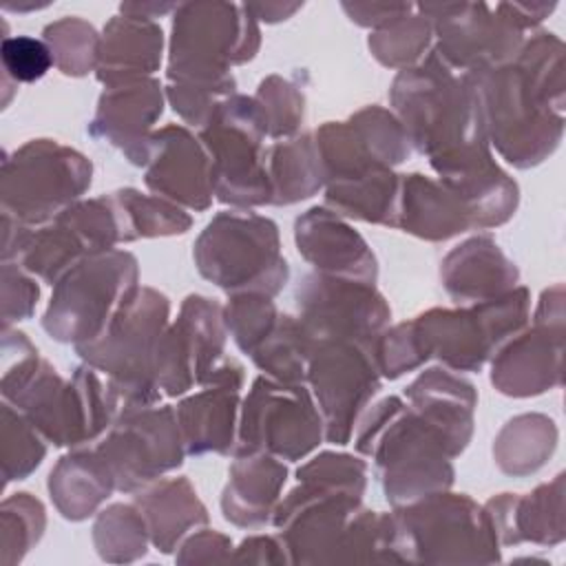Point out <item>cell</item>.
I'll return each mask as SVG.
<instances>
[{
	"label": "cell",
	"instance_id": "obj_1",
	"mask_svg": "<svg viewBox=\"0 0 566 566\" xmlns=\"http://www.w3.org/2000/svg\"><path fill=\"white\" fill-rule=\"evenodd\" d=\"M436 51L394 82L391 99L411 144L442 159L486 144L484 115L471 80L458 77Z\"/></svg>",
	"mask_w": 566,
	"mask_h": 566
},
{
	"label": "cell",
	"instance_id": "obj_2",
	"mask_svg": "<svg viewBox=\"0 0 566 566\" xmlns=\"http://www.w3.org/2000/svg\"><path fill=\"white\" fill-rule=\"evenodd\" d=\"M467 77L478 91L484 128L506 161L528 168L557 148L564 95L537 80L517 60L467 73Z\"/></svg>",
	"mask_w": 566,
	"mask_h": 566
},
{
	"label": "cell",
	"instance_id": "obj_3",
	"mask_svg": "<svg viewBox=\"0 0 566 566\" xmlns=\"http://www.w3.org/2000/svg\"><path fill=\"white\" fill-rule=\"evenodd\" d=\"M358 451L371 455L387 500L411 504L442 493L453 478L449 451L440 436L398 398H385L360 424Z\"/></svg>",
	"mask_w": 566,
	"mask_h": 566
},
{
	"label": "cell",
	"instance_id": "obj_4",
	"mask_svg": "<svg viewBox=\"0 0 566 566\" xmlns=\"http://www.w3.org/2000/svg\"><path fill=\"white\" fill-rule=\"evenodd\" d=\"M256 46L259 29L245 7L228 2L177 4L168 77L175 84L228 95L234 86L228 66L250 60Z\"/></svg>",
	"mask_w": 566,
	"mask_h": 566
},
{
	"label": "cell",
	"instance_id": "obj_5",
	"mask_svg": "<svg viewBox=\"0 0 566 566\" xmlns=\"http://www.w3.org/2000/svg\"><path fill=\"white\" fill-rule=\"evenodd\" d=\"M166 318V296L137 287L95 340L77 345L88 367L111 376L108 385L126 407H144L159 396L157 356Z\"/></svg>",
	"mask_w": 566,
	"mask_h": 566
},
{
	"label": "cell",
	"instance_id": "obj_6",
	"mask_svg": "<svg viewBox=\"0 0 566 566\" xmlns=\"http://www.w3.org/2000/svg\"><path fill=\"white\" fill-rule=\"evenodd\" d=\"M199 272L223 290L272 296L287 281L276 226L259 214L232 210L217 214L195 245Z\"/></svg>",
	"mask_w": 566,
	"mask_h": 566
},
{
	"label": "cell",
	"instance_id": "obj_7",
	"mask_svg": "<svg viewBox=\"0 0 566 566\" xmlns=\"http://www.w3.org/2000/svg\"><path fill=\"white\" fill-rule=\"evenodd\" d=\"M137 292V263L128 252L106 250L82 259L57 283L44 327L64 343L95 340Z\"/></svg>",
	"mask_w": 566,
	"mask_h": 566
},
{
	"label": "cell",
	"instance_id": "obj_8",
	"mask_svg": "<svg viewBox=\"0 0 566 566\" xmlns=\"http://www.w3.org/2000/svg\"><path fill=\"white\" fill-rule=\"evenodd\" d=\"M398 559L493 562L497 535L489 513L464 495L433 493L394 515Z\"/></svg>",
	"mask_w": 566,
	"mask_h": 566
},
{
	"label": "cell",
	"instance_id": "obj_9",
	"mask_svg": "<svg viewBox=\"0 0 566 566\" xmlns=\"http://www.w3.org/2000/svg\"><path fill=\"white\" fill-rule=\"evenodd\" d=\"M263 135H268V126L256 99L241 95L221 99L201 128V144L212 164L214 195L221 201L272 203Z\"/></svg>",
	"mask_w": 566,
	"mask_h": 566
},
{
	"label": "cell",
	"instance_id": "obj_10",
	"mask_svg": "<svg viewBox=\"0 0 566 566\" xmlns=\"http://www.w3.org/2000/svg\"><path fill=\"white\" fill-rule=\"evenodd\" d=\"M88 184L91 164L80 153L46 139L31 142L13 161H4V214H13L18 223L55 219Z\"/></svg>",
	"mask_w": 566,
	"mask_h": 566
},
{
	"label": "cell",
	"instance_id": "obj_11",
	"mask_svg": "<svg viewBox=\"0 0 566 566\" xmlns=\"http://www.w3.org/2000/svg\"><path fill=\"white\" fill-rule=\"evenodd\" d=\"M323 431V418L305 387L259 378L243 402L234 451H268L298 460L318 444Z\"/></svg>",
	"mask_w": 566,
	"mask_h": 566
},
{
	"label": "cell",
	"instance_id": "obj_12",
	"mask_svg": "<svg viewBox=\"0 0 566 566\" xmlns=\"http://www.w3.org/2000/svg\"><path fill=\"white\" fill-rule=\"evenodd\" d=\"M119 491H142L181 464L184 438L170 407H124L97 447Z\"/></svg>",
	"mask_w": 566,
	"mask_h": 566
},
{
	"label": "cell",
	"instance_id": "obj_13",
	"mask_svg": "<svg viewBox=\"0 0 566 566\" xmlns=\"http://www.w3.org/2000/svg\"><path fill=\"white\" fill-rule=\"evenodd\" d=\"M374 343L318 340L312 345L305 378L318 402L325 438L345 444L356 416L378 389Z\"/></svg>",
	"mask_w": 566,
	"mask_h": 566
},
{
	"label": "cell",
	"instance_id": "obj_14",
	"mask_svg": "<svg viewBox=\"0 0 566 566\" xmlns=\"http://www.w3.org/2000/svg\"><path fill=\"white\" fill-rule=\"evenodd\" d=\"M298 323L318 340L374 343L389 321V307L371 283L316 274L296 292Z\"/></svg>",
	"mask_w": 566,
	"mask_h": 566
},
{
	"label": "cell",
	"instance_id": "obj_15",
	"mask_svg": "<svg viewBox=\"0 0 566 566\" xmlns=\"http://www.w3.org/2000/svg\"><path fill=\"white\" fill-rule=\"evenodd\" d=\"M420 11L438 33L436 53L451 69L489 71L513 62L522 49V31L486 4H420Z\"/></svg>",
	"mask_w": 566,
	"mask_h": 566
},
{
	"label": "cell",
	"instance_id": "obj_16",
	"mask_svg": "<svg viewBox=\"0 0 566 566\" xmlns=\"http://www.w3.org/2000/svg\"><path fill=\"white\" fill-rule=\"evenodd\" d=\"M221 307L203 296H188L177 323L164 332L157 356V387L168 396L203 385L223 352Z\"/></svg>",
	"mask_w": 566,
	"mask_h": 566
},
{
	"label": "cell",
	"instance_id": "obj_17",
	"mask_svg": "<svg viewBox=\"0 0 566 566\" xmlns=\"http://www.w3.org/2000/svg\"><path fill=\"white\" fill-rule=\"evenodd\" d=\"M562 314H551V301H542L533 329L513 334L495 349L493 385L509 396L542 394L562 382Z\"/></svg>",
	"mask_w": 566,
	"mask_h": 566
},
{
	"label": "cell",
	"instance_id": "obj_18",
	"mask_svg": "<svg viewBox=\"0 0 566 566\" xmlns=\"http://www.w3.org/2000/svg\"><path fill=\"white\" fill-rule=\"evenodd\" d=\"M142 164L146 166V186L157 197L195 210L210 206L214 195L212 164L203 144H197L186 128L168 126L150 135Z\"/></svg>",
	"mask_w": 566,
	"mask_h": 566
},
{
	"label": "cell",
	"instance_id": "obj_19",
	"mask_svg": "<svg viewBox=\"0 0 566 566\" xmlns=\"http://www.w3.org/2000/svg\"><path fill=\"white\" fill-rule=\"evenodd\" d=\"M237 363H223L203 382L206 387L177 407V422L188 453H230L237 449V402L243 382Z\"/></svg>",
	"mask_w": 566,
	"mask_h": 566
},
{
	"label": "cell",
	"instance_id": "obj_20",
	"mask_svg": "<svg viewBox=\"0 0 566 566\" xmlns=\"http://www.w3.org/2000/svg\"><path fill=\"white\" fill-rule=\"evenodd\" d=\"M298 252L327 276L371 283L376 261L358 232L343 223L336 212L314 208L296 221Z\"/></svg>",
	"mask_w": 566,
	"mask_h": 566
},
{
	"label": "cell",
	"instance_id": "obj_21",
	"mask_svg": "<svg viewBox=\"0 0 566 566\" xmlns=\"http://www.w3.org/2000/svg\"><path fill=\"white\" fill-rule=\"evenodd\" d=\"M159 115L161 91L155 80L139 77L108 84L99 99L91 133L122 146L133 161L142 164L146 144L150 139L148 128Z\"/></svg>",
	"mask_w": 566,
	"mask_h": 566
},
{
	"label": "cell",
	"instance_id": "obj_22",
	"mask_svg": "<svg viewBox=\"0 0 566 566\" xmlns=\"http://www.w3.org/2000/svg\"><path fill=\"white\" fill-rule=\"evenodd\" d=\"M411 409L440 436L449 455H458L471 436L475 391L447 369L424 371L407 389Z\"/></svg>",
	"mask_w": 566,
	"mask_h": 566
},
{
	"label": "cell",
	"instance_id": "obj_23",
	"mask_svg": "<svg viewBox=\"0 0 566 566\" xmlns=\"http://www.w3.org/2000/svg\"><path fill=\"white\" fill-rule=\"evenodd\" d=\"M161 29L139 15H115L99 40L97 77L108 86L139 80L159 66Z\"/></svg>",
	"mask_w": 566,
	"mask_h": 566
},
{
	"label": "cell",
	"instance_id": "obj_24",
	"mask_svg": "<svg viewBox=\"0 0 566 566\" xmlns=\"http://www.w3.org/2000/svg\"><path fill=\"white\" fill-rule=\"evenodd\" d=\"M442 279L458 301H489L515 287L517 270L486 237L458 245L444 261Z\"/></svg>",
	"mask_w": 566,
	"mask_h": 566
},
{
	"label": "cell",
	"instance_id": "obj_25",
	"mask_svg": "<svg viewBox=\"0 0 566 566\" xmlns=\"http://www.w3.org/2000/svg\"><path fill=\"white\" fill-rule=\"evenodd\" d=\"M396 226L422 239H447L471 228L458 197L440 181L409 175L400 181Z\"/></svg>",
	"mask_w": 566,
	"mask_h": 566
},
{
	"label": "cell",
	"instance_id": "obj_26",
	"mask_svg": "<svg viewBox=\"0 0 566 566\" xmlns=\"http://www.w3.org/2000/svg\"><path fill=\"white\" fill-rule=\"evenodd\" d=\"M562 475H557L551 484L539 486L526 497L504 495L489 504V520L495 528V535L502 537L504 544L533 539L553 544L564 535L562 526Z\"/></svg>",
	"mask_w": 566,
	"mask_h": 566
},
{
	"label": "cell",
	"instance_id": "obj_27",
	"mask_svg": "<svg viewBox=\"0 0 566 566\" xmlns=\"http://www.w3.org/2000/svg\"><path fill=\"white\" fill-rule=\"evenodd\" d=\"M285 484V467L261 451L239 453L223 493V513L239 526H256L272 513V504Z\"/></svg>",
	"mask_w": 566,
	"mask_h": 566
},
{
	"label": "cell",
	"instance_id": "obj_28",
	"mask_svg": "<svg viewBox=\"0 0 566 566\" xmlns=\"http://www.w3.org/2000/svg\"><path fill=\"white\" fill-rule=\"evenodd\" d=\"M115 489V478L106 460L95 451H77L60 460L51 471L49 491L64 517L82 520L108 497Z\"/></svg>",
	"mask_w": 566,
	"mask_h": 566
},
{
	"label": "cell",
	"instance_id": "obj_29",
	"mask_svg": "<svg viewBox=\"0 0 566 566\" xmlns=\"http://www.w3.org/2000/svg\"><path fill=\"white\" fill-rule=\"evenodd\" d=\"M148 535L161 551H170L175 542L197 524L206 522V509L188 480H164L137 495Z\"/></svg>",
	"mask_w": 566,
	"mask_h": 566
},
{
	"label": "cell",
	"instance_id": "obj_30",
	"mask_svg": "<svg viewBox=\"0 0 566 566\" xmlns=\"http://www.w3.org/2000/svg\"><path fill=\"white\" fill-rule=\"evenodd\" d=\"M268 179L272 203H292L312 197L325 184L316 142L303 135L276 144L268 159Z\"/></svg>",
	"mask_w": 566,
	"mask_h": 566
},
{
	"label": "cell",
	"instance_id": "obj_31",
	"mask_svg": "<svg viewBox=\"0 0 566 566\" xmlns=\"http://www.w3.org/2000/svg\"><path fill=\"white\" fill-rule=\"evenodd\" d=\"M557 431L551 418L520 416L511 420L495 444V458L502 471L524 475L539 469L555 449Z\"/></svg>",
	"mask_w": 566,
	"mask_h": 566
},
{
	"label": "cell",
	"instance_id": "obj_32",
	"mask_svg": "<svg viewBox=\"0 0 566 566\" xmlns=\"http://www.w3.org/2000/svg\"><path fill=\"white\" fill-rule=\"evenodd\" d=\"M312 338L292 316H279L270 336L250 354L259 369L270 378L283 382H298L305 378Z\"/></svg>",
	"mask_w": 566,
	"mask_h": 566
},
{
	"label": "cell",
	"instance_id": "obj_33",
	"mask_svg": "<svg viewBox=\"0 0 566 566\" xmlns=\"http://www.w3.org/2000/svg\"><path fill=\"white\" fill-rule=\"evenodd\" d=\"M111 199L117 210L122 241L186 232L190 226V219L179 208L159 197H142L135 190H122Z\"/></svg>",
	"mask_w": 566,
	"mask_h": 566
},
{
	"label": "cell",
	"instance_id": "obj_34",
	"mask_svg": "<svg viewBox=\"0 0 566 566\" xmlns=\"http://www.w3.org/2000/svg\"><path fill=\"white\" fill-rule=\"evenodd\" d=\"M411 11L382 24L369 38L371 53L387 66L411 69L413 64L422 62V53L429 46L433 29L429 18Z\"/></svg>",
	"mask_w": 566,
	"mask_h": 566
},
{
	"label": "cell",
	"instance_id": "obj_35",
	"mask_svg": "<svg viewBox=\"0 0 566 566\" xmlns=\"http://www.w3.org/2000/svg\"><path fill=\"white\" fill-rule=\"evenodd\" d=\"M44 42L53 62L66 75H84L99 60V38L91 24L80 18H64L44 29Z\"/></svg>",
	"mask_w": 566,
	"mask_h": 566
},
{
	"label": "cell",
	"instance_id": "obj_36",
	"mask_svg": "<svg viewBox=\"0 0 566 566\" xmlns=\"http://www.w3.org/2000/svg\"><path fill=\"white\" fill-rule=\"evenodd\" d=\"M223 321L228 332L237 340V345L245 354H252L270 336L279 316L270 296L245 292V294H237L228 303Z\"/></svg>",
	"mask_w": 566,
	"mask_h": 566
},
{
	"label": "cell",
	"instance_id": "obj_37",
	"mask_svg": "<svg viewBox=\"0 0 566 566\" xmlns=\"http://www.w3.org/2000/svg\"><path fill=\"white\" fill-rule=\"evenodd\" d=\"M146 522L142 511H135L133 506H111L104 511L95 524V542L99 546L102 557L113 559V553L117 551V559H133L135 555H144L146 546Z\"/></svg>",
	"mask_w": 566,
	"mask_h": 566
},
{
	"label": "cell",
	"instance_id": "obj_38",
	"mask_svg": "<svg viewBox=\"0 0 566 566\" xmlns=\"http://www.w3.org/2000/svg\"><path fill=\"white\" fill-rule=\"evenodd\" d=\"M256 104L272 137H287L303 122V95L281 77H270L261 84Z\"/></svg>",
	"mask_w": 566,
	"mask_h": 566
},
{
	"label": "cell",
	"instance_id": "obj_39",
	"mask_svg": "<svg viewBox=\"0 0 566 566\" xmlns=\"http://www.w3.org/2000/svg\"><path fill=\"white\" fill-rule=\"evenodd\" d=\"M4 429L9 433H13L15 442L18 444H11V442H4V475L7 480H22L29 471H33L42 455H44V444L40 442L38 433H35V427L24 420L20 413L13 416L11 407L4 405Z\"/></svg>",
	"mask_w": 566,
	"mask_h": 566
},
{
	"label": "cell",
	"instance_id": "obj_40",
	"mask_svg": "<svg viewBox=\"0 0 566 566\" xmlns=\"http://www.w3.org/2000/svg\"><path fill=\"white\" fill-rule=\"evenodd\" d=\"M2 64H4V71L15 82H33L49 71V66L53 64V53L46 42L29 35L4 38Z\"/></svg>",
	"mask_w": 566,
	"mask_h": 566
}]
</instances>
